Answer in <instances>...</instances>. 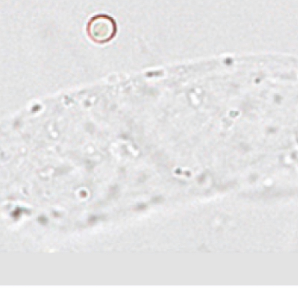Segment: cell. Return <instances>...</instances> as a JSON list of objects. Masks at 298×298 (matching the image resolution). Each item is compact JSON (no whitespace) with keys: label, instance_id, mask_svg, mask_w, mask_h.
<instances>
[{"label":"cell","instance_id":"1","mask_svg":"<svg viewBox=\"0 0 298 298\" xmlns=\"http://www.w3.org/2000/svg\"><path fill=\"white\" fill-rule=\"evenodd\" d=\"M117 30V24L114 19L104 13L93 16L88 20L86 26L88 37L97 43L109 41L114 37Z\"/></svg>","mask_w":298,"mask_h":298}]
</instances>
